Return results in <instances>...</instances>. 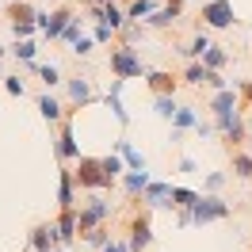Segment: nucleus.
Returning a JSON list of instances; mask_svg holds the SVG:
<instances>
[{
    "label": "nucleus",
    "mask_w": 252,
    "mask_h": 252,
    "mask_svg": "<svg viewBox=\"0 0 252 252\" xmlns=\"http://www.w3.org/2000/svg\"><path fill=\"white\" fill-rule=\"evenodd\" d=\"M195 203H199V191H191V188H172V210H191Z\"/></svg>",
    "instance_id": "nucleus-33"
},
{
    "label": "nucleus",
    "mask_w": 252,
    "mask_h": 252,
    "mask_svg": "<svg viewBox=\"0 0 252 252\" xmlns=\"http://www.w3.org/2000/svg\"><path fill=\"white\" fill-rule=\"evenodd\" d=\"M107 218H111V199L103 195V191H88L84 206H77L80 233H88V229H95V225H107Z\"/></svg>",
    "instance_id": "nucleus-4"
},
{
    "label": "nucleus",
    "mask_w": 252,
    "mask_h": 252,
    "mask_svg": "<svg viewBox=\"0 0 252 252\" xmlns=\"http://www.w3.org/2000/svg\"><path fill=\"white\" fill-rule=\"evenodd\" d=\"M214 134H218V138H225V145H229V149H237V145H245V142L252 138L249 119L241 115V107H237V111H221V115H214Z\"/></svg>",
    "instance_id": "nucleus-2"
},
{
    "label": "nucleus",
    "mask_w": 252,
    "mask_h": 252,
    "mask_svg": "<svg viewBox=\"0 0 252 252\" xmlns=\"http://www.w3.org/2000/svg\"><path fill=\"white\" fill-rule=\"evenodd\" d=\"M229 210H233V206L225 203L218 191H203V195H199V203L191 206V221H195V225H210V221L229 218Z\"/></svg>",
    "instance_id": "nucleus-6"
},
{
    "label": "nucleus",
    "mask_w": 252,
    "mask_h": 252,
    "mask_svg": "<svg viewBox=\"0 0 252 252\" xmlns=\"http://www.w3.org/2000/svg\"><path fill=\"white\" fill-rule=\"evenodd\" d=\"M206 88H210V92H218V88H229V80L221 77V73H214V69H210V77H206Z\"/></svg>",
    "instance_id": "nucleus-42"
},
{
    "label": "nucleus",
    "mask_w": 252,
    "mask_h": 252,
    "mask_svg": "<svg viewBox=\"0 0 252 252\" xmlns=\"http://www.w3.org/2000/svg\"><path fill=\"white\" fill-rule=\"evenodd\" d=\"M38 31H42L38 23H12V38H34Z\"/></svg>",
    "instance_id": "nucleus-39"
},
{
    "label": "nucleus",
    "mask_w": 252,
    "mask_h": 252,
    "mask_svg": "<svg viewBox=\"0 0 252 252\" xmlns=\"http://www.w3.org/2000/svg\"><path fill=\"white\" fill-rule=\"evenodd\" d=\"M4 92H8V95H23V92H27V80L19 77V73L4 77Z\"/></svg>",
    "instance_id": "nucleus-36"
},
{
    "label": "nucleus",
    "mask_w": 252,
    "mask_h": 252,
    "mask_svg": "<svg viewBox=\"0 0 252 252\" xmlns=\"http://www.w3.org/2000/svg\"><path fill=\"white\" fill-rule=\"evenodd\" d=\"M225 180H229L225 172H206L203 176V191H221V188H225Z\"/></svg>",
    "instance_id": "nucleus-38"
},
{
    "label": "nucleus",
    "mask_w": 252,
    "mask_h": 252,
    "mask_svg": "<svg viewBox=\"0 0 252 252\" xmlns=\"http://www.w3.org/2000/svg\"><path fill=\"white\" fill-rule=\"evenodd\" d=\"M73 172H77L80 191H107L111 184H115L107 176V168H103V157H84V153H80V160L73 164Z\"/></svg>",
    "instance_id": "nucleus-1"
},
{
    "label": "nucleus",
    "mask_w": 252,
    "mask_h": 252,
    "mask_svg": "<svg viewBox=\"0 0 252 252\" xmlns=\"http://www.w3.org/2000/svg\"><path fill=\"white\" fill-rule=\"evenodd\" d=\"M54 153H58L62 164H77V160H80V142H77V134H73V111H65V119L58 123Z\"/></svg>",
    "instance_id": "nucleus-7"
},
{
    "label": "nucleus",
    "mask_w": 252,
    "mask_h": 252,
    "mask_svg": "<svg viewBox=\"0 0 252 252\" xmlns=\"http://www.w3.org/2000/svg\"><path fill=\"white\" fill-rule=\"evenodd\" d=\"M34 54H38V42H34V38H16V46H12V58H16V62L31 65Z\"/></svg>",
    "instance_id": "nucleus-29"
},
{
    "label": "nucleus",
    "mask_w": 252,
    "mask_h": 252,
    "mask_svg": "<svg viewBox=\"0 0 252 252\" xmlns=\"http://www.w3.org/2000/svg\"><path fill=\"white\" fill-rule=\"evenodd\" d=\"M153 12H157V0H130V4H126V16L130 19H149L153 16Z\"/></svg>",
    "instance_id": "nucleus-32"
},
{
    "label": "nucleus",
    "mask_w": 252,
    "mask_h": 252,
    "mask_svg": "<svg viewBox=\"0 0 252 252\" xmlns=\"http://www.w3.org/2000/svg\"><path fill=\"white\" fill-rule=\"evenodd\" d=\"M210 46H214V42H210V34H206V31H195V38H191L188 46H180V54H184L188 62H199Z\"/></svg>",
    "instance_id": "nucleus-22"
},
{
    "label": "nucleus",
    "mask_w": 252,
    "mask_h": 252,
    "mask_svg": "<svg viewBox=\"0 0 252 252\" xmlns=\"http://www.w3.org/2000/svg\"><path fill=\"white\" fill-rule=\"evenodd\" d=\"M65 88H69V103H73V107H88V103H92L95 99V92H92V80L88 77H69L65 80Z\"/></svg>",
    "instance_id": "nucleus-15"
},
{
    "label": "nucleus",
    "mask_w": 252,
    "mask_h": 252,
    "mask_svg": "<svg viewBox=\"0 0 252 252\" xmlns=\"http://www.w3.org/2000/svg\"><path fill=\"white\" fill-rule=\"evenodd\" d=\"M99 23H107V27H115V31H123L126 23H130V16H126V8H119L115 0H107V4H103V19H99Z\"/></svg>",
    "instance_id": "nucleus-23"
},
{
    "label": "nucleus",
    "mask_w": 252,
    "mask_h": 252,
    "mask_svg": "<svg viewBox=\"0 0 252 252\" xmlns=\"http://www.w3.org/2000/svg\"><path fill=\"white\" fill-rule=\"evenodd\" d=\"M58 210H77V172H73V164H62V176H58Z\"/></svg>",
    "instance_id": "nucleus-10"
},
{
    "label": "nucleus",
    "mask_w": 252,
    "mask_h": 252,
    "mask_svg": "<svg viewBox=\"0 0 252 252\" xmlns=\"http://www.w3.org/2000/svg\"><path fill=\"white\" fill-rule=\"evenodd\" d=\"M111 73L115 77H123V80H138V77H145L149 69H145V62H142V54L134 46H126V42H115L111 46Z\"/></svg>",
    "instance_id": "nucleus-3"
},
{
    "label": "nucleus",
    "mask_w": 252,
    "mask_h": 252,
    "mask_svg": "<svg viewBox=\"0 0 252 252\" xmlns=\"http://www.w3.org/2000/svg\"><path fill=\"white\" fill-rule=\"evenodd\" d=\"M115 153H123L126 168H145V157H142V153H138L130 142H126V138H119V142H115Z\"/></svg>",
    "instance_id": "nucleus-27"
},
{
    "label": "nucleus",
    "mask_w": 252,
    "mask_h": 252,
    "mask_svg": "<svg viewBox=\"0 0 252 252\" xmlns=\"http://www.w3.org/2000/svg\"><path fill=\"white\" fill-rule=\"evenodd\" d=\"M142 38H145V23L142 19H130L123 31H119V42H126V46H138Z\"/></svg>",
    "instance_id": "nucleus-31"
},
{
    "label": "nucleus",
    "mask_w": 252,
    "mask_h": 252,
    "mask_svg": "<svg viewBox=\"0 0 252 252\" xmlns=\"http://www.w3.org/2000/svg\"><path fill=\"white\" fill-rule=\"evenodd\" d=\"M38 115H42V119H46L50 126H58V123L65 119V107H62V99H54L50 92H42V95H38Z\"/></svg>",
    "instance_id": "nucleus-21"
},
{
    "label": "nucleus",
    "mask_w": 252,
    "mask_h": 252,
    "mask_svg": "<svg viewBox=\"0 0 252 252\" xmlns=\"http://www.w3.org/2000/svg\"><path fill=\"white\" fill-rule=\"evenodd\" d=\"M184 19V0H164V8H157L153 16L145 19V27H153V31H164V27H176Z\"/></svg>",
    "instance_id": "nucleus-11"
},
{
    "label": "nucleus",
    "mask_w": 252,
    "mask_h": 252,
    "mask_svg": "<svg viewBox=\"0 0 252 252\" xmlns=\"http://www.w3.org/2000/svg\"><path fill=\"white\" fill-rule=\"evenodd\" d=\"M80 237H84V245H88V249H95V252H103L111 241H115L107 225H95V229H88V233H80Z\"/></svg>",
    "instance_id": "nucleus-25"
},
{
    "label": "nucleus",
    "mask_w": 252,
    "mask_h": 252,
    "mask_svg": "<svg viewBox=\"0 0 252 252\" xmlns=\"http://www.w3.org/2000/svg\"><path fill=\"white\" fill-rule=\"evenodd\" d=\"M92 38H95V46H107V42H119V31H115V27H107V23H95Z\"/></svg>",
    "instance_id": "nucleus-35"
},
{
    "label": "nucleus",
    "mask_w": 252,
    "mask_h": 252,
    "mask_svg": "<svg viewBox=\"0 0 252 252\" xmlns=\"http://www.w3.org/2000/svg\"><path fill=\"white\" fill-rule=\"evenodd\" d=\"M145 84H149V92H153V95H176L180 77L164 73V69H149V73H145Z\"/></svg>",
    "instance_id": "nucleus-18"
},
{
    "label": "nucleus",
    "mask_w": 252,
    "mask_h": 252,
    "mask_svg": "<svg viewBox=\"0 0 252 252\" xmlns=\"http://www.w3.org/2000/svg\"><path fill=\"white\" fill-rule=\"evenodd\" d=\"M249 252H252V245H249Z\"/></svg>",
    "instance_id": "nucleus-48"
},
{
    "label": "nucleus",
    "mask_w": 252,
    "mask_h": 252,
    "mask_svg": "<svg viewBox=\"0 0 252 252\" xmlns=\"http://www.w3.org/2000/svg\"><path fill=\"white\" fill-rule=\"evenodd\" d=\"M123 88H126V80L115 77V80H111V92L103 95V103H107V111L115 115V123H119V126H130V111L123 107Z\"/></svg>",
    "instance_id": "nucleus-12"
},
{
    "label": "nucleus",
    "mask_w": 252,
    "mask_h": 252,
    "mask_svg": "<svg viewBox=\"0 0 252 252\" xmlns=\"http://www.w3.org/2000/svg\"><path fill=\"white\" fill-rule=\"evenodd\" d=\"M8 54H12V50H8V46H0V62H4V58H8Z\"/></svg>",
    "instance_id": "nucleus-44"
},
{
    "label": "nucleus",
    "mask_w": 252,
    "mask_h": 252,
    "mask_svg": "<svg viewBox=\"0 0 252 252\" xmlns=\"http://www.w3.org/2000/svg\"><path fill=\"white\" fill-rule=\"evenodd\" d=\"M229 164H233V176L237 180H252V153H241V149H229Z\"/></svg>",
    "instance_id": "nucleus-26"
},
{
    "label": "nucleus",
    "mask_w": 252,
    "mask_h": 252,
    "mask_svg": "<svg viewBox=\"0 0 252 252\" xmlns=\"http://www.w3.org/2000/svg\"><path fill=\"white\" fill-rule=\"evenodd\" d=\"M203 65H206V69H214V73H221V69L229 65V50H225V46H210L203 54Z\"/></svg>",
    "instance_id": "nucleus-28"
},
{
    "label": "nucleus",
    "mask_w": 252,
    "mask_h": 252,
    "mask_svg": "<svg viewBox=\"0 0 252 252\" xmlns=\"http://www.w3.org/2000/svg\"><path fill=\"white\" fill-rule=\"evenodd\" d=\"M241 99H245V95H241L233 84H229V88L210 92V103H206V111H214V115H221V111H237V107H241Z\"/></svg>",
    "instance_id": "nucleus-17"
},
{
    "label": "nucleus",
    "mask_w": 252,
    "mask_h": 252,
    "mask_svg": "<svg viewBox=\"0 0 252 252\" xmlns=\"http://www.w3.org/2000/svg\"><path fill=\"white\" fill-rule=\"evenodd\" d=\"M142 203L149 206V210L172 206V184H164V180H149V188L142 191Z\"/></svg>",
    "instance_id": "nucleus-14"
},
{
    "label": "nucleus",
    "mask_w": 252,
    "mask_h": 252,
    "mask_svg": "<svg viewBox=\"0 0 252 252\" xmlns=\"http://www.w3.org/2000/svg\"><path fill=\"white\" fill-rule=\"evenodd\" d=\"M249 130H252V119H249Z\"/></svg>",
    "instance_id": "nucleus-46"
},
{
    "label": "nucleus",
    "mask_w": 252,
    "mask_h": 252,
    "mask_svg": "<svg viewBox=\"0 0 252 252\" xmlns=\"http://www.w3.org/2000/svg\"><path fill=\"white\" fill-rule=\"evenodd\" d=\"M80 27H84V19H80V16H73V19H69V27L62 31V42H69V46H73V42L80 38Z\"/></svg>",
    "instance_id": "nucleus-37"
},
{
    "label": "nucleus",
    "mask_w": 252,
    "mask_h": 252,
    "mask_svg": "<svg viewBox=\"0 0 252 252\" xmlns=\"http://www.w3.org/2000/svg\"><path fill=\"white\" fill-rule=\"evenodd\" d=\"M0 12H4V4H0Z\"/></svg>",
    "instance_id": "nucleus-47"
},
{
    "label": "nucleus",
    "mask_w": 252,
    "mask_h": 252,
    "mask_svg": "<svg viewBox=\"0 0 252 252\" xmlns=\"http://www.w3.org/2000/svg\"><path fill=\"white\" fill-rule=\"evenodd\" d=\"M176 172H184V176H195V172H199V160H195V157H180Z\"/></svg>",
    "instance_id": "nucleus-41"
},
{
    "label": "nucleus",
    "mask_w": 252,
    "mask_h": 252,
    "mask_svg": "<svg viewBox=\"0 0 252 252\" xmlns=\"http://www.w3.org/2000/svg\"><path fill=\"white\" fill-rule=\"evenodd\" d=\"M77 4H103V0H77Z\"/></svg>",
    "instance_id": "nucleus-45"
},
{
    "label": "nucleus",
    "mask_w": 252,
    "mask_h": 252,
    "mask_svg": "<svg viewBox=\"0 0 252 252\" xmlns=\"http://www.w3.org/2000/svg\"><path fill=\"white\" fill-rule=\"evenodd\" d=\"M4 16L12 19V23H38V8H34L31 0H12L4 8Z\"/></svg>",
    "instance_id": "nucleus-20"
},
{
    "label": "nucleus",
    "mask_w": 252,
    "mask_h": 252,
    "mask_svg": "<svg viewBox=\"0 0 252 252\" xmlns=\"http://www.w3.org/2000/svg\"><path fill=\"white\" fill-rule=\"evenodd\" d=\"M126 241H130V252H145L153 245V210L142 206V210H134L130 221H126Z\"/></svg>",
    "instance_id": "nucleus-5"
},
{
    "label": "nucleus",
    "mask_w": 252,
    "mask_h": 252,
    "mask_svg": "<svg viewBox=\"0 0 252 252\" xmlns=\"http://www.w3.org/2000/svg\"><path fill=\"white\" fill-rule=\"evenodd\" d=\"M153 111H157L160 119H168V123H172V115L180 111V103H176V95H153Z\"/></svg>",
    "instance_id": "nucleus-34"
},
{
    "label": "nucleus",
    "mask_w": 252,
    "mask_h": 252,
    "mask_svg": "<svg viewBox=\"0 0 252 252\" xmlns=\"http://www.w3.org/2000/svg\"><path fill=\"white\" fill-rule=\"evenodd\" d=\"M54 225H58V241H62L65 249H69V245H73V241L80 237V225H77V210H58V221H54Z\"/></svg>",
    "instance_id": "nucleus-19"
},
{
    "label": "nucleus",
    "mask_w": 252,
    "mask_h": 252,
    "mask_svg": "<svg viewBox=\"0 0 252 252\" xmlns=\"http://www.w3.org/2000/svg\"><path fill=\"white\" fill-rule=\"evenodd\" d=\"M77 16L69 4H62V8H54V12H38V27H42V38H62V31L69 27V19Z\"/></svg>",
    "instance_id": "nucleus-9"
},
{
    "label": "nucleus",
    "mask_w": 252,
    "mask_h": 252,
    "mask_svg": "<svg viewBox=\"0 0 252 252\" xmlns=\"http://www.w3.org/2000/svg\"><path fill=\"white\" fill-rule=\"evenodd\" d=\"M103 252H130V241H111Z\"/></svg>",
    "instance_id": "nucleus-43"
},
{
    "label": "nucleus",
    "mask_w": 252,
    "mask_h": 252,
    "mask_svg": "<svg viewBox=\"0 0 252 252\" xmlns=\"http://www.w3.org/2000/svg\"><path fill=\"white\" fill-rule=\"evenodd\" d=\"M27 69H31V73L42 80L46 88H54V84H65V80H62V69H58V65H38V62H31Z\"/></svg>",
    "instance_id": "nucleus-24"
},
{
    "label": "nucleus",
    "mask_w": 252,
    "mask_h": 252,
    "mask_svg": "<svg viewBox=\"0 0 252 252\" xmlns=\"http://www.w3.org/2000/svg\"><path fill=\"white\" fill-rule=\"evenodd\" d=\"M199 19H203V27H210V31H225V27H233V23H237L233 0H206L203 8H199Z\"/></svg>",
    "instance_id": "nucleus-8"
},
{
    "label": "nucleus",
    "mask_w": 252,
    "mask_h": 252,
    "mask_svg": "<svg viewBox=\"0 0 252 252\" xmlns=\"http://www.w3.org/2000/svg\"><path fill=\"white\" fill-rule=\"evenodd\" d=\"M119 184H123L126 199H142V191L149 188V168H126Z\"/></svg>",
    "instance_id": "nucleus-16"
},
{
    "label": "nucleus",
    "mask_w": 252,
    "mask_h": 252,
    "mask_svg": "<svg viewBox=\"0 0 252 252\" xmlns=\"http://www.w3.org/2000/svg\"><path fill=\"white\" fill-rule=\"evenodd\" d=\"M195 126H199V107H180L172 115V134H168V142L180 145V142H184V134L195 130Z\"/></svg>",
    "instance_id": "nucleus-13"
},
{
    "label": "nucleus",
    "mask_w": 252,
    "mask_h": 252,
    "mask_svg": "<svg viewBox=\"0 0 252 252\" xmlns=\"http://www.w3.org/2000/svg\"><path fill=\"white\" fill-rule=\"evenodd\" d=\"M206 77H210V69H206L203 65V58H199V62H188V69H184V84H195V88H199V84H206Z\"/></svg>",
    "instance_id": "nucleus-30"
},
{
    "label": "nucleus",
    "mask_w": 252,
    "mask_h": 252,
    "mask_svg": "<svg viewBox=\"0 0 252 252\" xmlns=\"http://www.w3.org/2000/svg\"><path fill=\"white\" fill-rule=\"evenodd\" d=\"M92 46H95L92 34H80L77 42H73V54H77V58H88V54H92Z\"/></svg>",
    "instance_id": "nucleus-40"
}]
</instances>
